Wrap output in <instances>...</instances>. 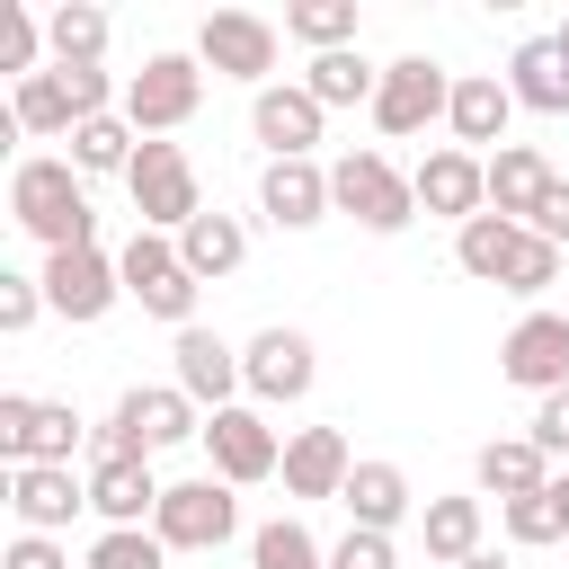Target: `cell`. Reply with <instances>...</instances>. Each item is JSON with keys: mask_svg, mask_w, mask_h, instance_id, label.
<instances>
[{"mask_svg": "<svg viewBox=\"0 0 569 569\" xmlns=\"http://www.w3.org/2000/svg\"><path fill=\"white\" fill-rule=\"evenodd\" d=\"M9 213H18V231L44 240V258L53 249H98V213H89V187H80L71 160H18Z\"/></svg>", "mask_w": 569, "mask_h": 569, "instance_id": "6da1fadb", "label": "cell"}, {"mask_svg": "<svg viewBox=\"0 0 569 569\" xmlns=\"http://www.w3.org/2000/svg\"><path fill=\"white\" fill-rule=\"evenodd\" d=\"M453 258H462V276H480V284H507V293H551V284H560V249H551L542 231L507 222V213H480V222H462V231H453Z\"/></svg>", "mask_w": 569, "mask_h": 569, "instance_id": "7a4b0ae2", "label": "cell"}, {"mask_svg": "<svg viewBox=\"0 0 569 569\" xmlns=\"http://www.w3.org/2000/svg\"><path fill=\"white\" fill-rule=\"evenodd\" d=\"M187 436H204V427H196V400L169 382V391H124V400L107 409V427H98V453L151 462L160 445H187Z\"/></svg>", "mask_w": 569, "mask_h": 569, "instance_id": "3957f363", "label": "cell"}, {"mask_svg": "<svg viewBox=\"0 0 569 569\" xmlns=\"http://www.w3.org/2000/svg\"><path fill=\"white\" fill-rule=\"evenodd\" d=\"M196 98H204V62H196V53H151V62L124 80V124H133L142 142H160V133H178V124L196 116Z\"/></svg>", "mask_w": 569, "mask_h": 569, "instance_id": "277c9868", "label": "cell"}, {"mask_svg": "<svg viewBox=\"0 0 569 569\" xmlns=\"http://www.w3.org/2000/svg\"><path fill=\"white\" fill-rule=\"evenodd\" d=\"M329 204L356 213L365 231H409V222H418V187H409L382 151H347V160L329 169Z\"/></svg>", "mask_w": 569, "mask_h": 569, "instance_id": "5b68a950", "label": "cell"}, {"mask_svg": "<svg viewBox=\"0 0 569 569\" xmlns=\"http://www.w3.org/2000/svg\"><path fill=\"white\" fill-rule=\"evenodd\" d=\"M116 276H124V293H133L151 320L196 329V276H187V258H178L160 231H133V240H124V258H116Z\"/></svg>", "mask_w": 569, "mask_h": 569, "instance_id": "8992f818", "label": "cell"}, {"mask_svg": "<svg viewBox=\"0 0 569 569\" xmlns=\"http://www.w3.org/2000/svg\"><path fill=\"white\" fill-rule=\"evenodd\" d=\"M124 187H133L142 231H187V222L204 213L196 169H187V151H178V142H142V151H133V169H124Z\"/></svg>", "mask_w": 569, "mask_h": 569, "instance_id": "52a82bcc", "label": "cell"}, {"mask_svg": "<svg viewBox=\"0 0 569 569\" xmlns=\"http://www.w3.org/2000/svg\"><path fill=\"white\" fill-rule=\"evenodd\" d=\"M151 533H160L169 551H222V542L240 533V498H231V480H178V489H160Z\"/></svg>", "mask_w": 569, "mask_h": 569, "instance_id": "ba28073f", "label": "cell"}, {"mask_svg": "<svg viewBox=\"0 0 569 569\" xmlns=\"http://www.w3.org/2000/svg\"><path fill=\"white\" fill-rule=\"evenodd\" d=\"M445 107H453V80H445V62H427V53H400V62H382V89H373V124H382L391 142L427 133Z\"/></svg>", "mask_w": 569, "mask_h": 569, "instance_id": "9c48e42d", "label": "cell"}, {"mask_svg": "<svg viewBox=\"0 0 569 569\" xmlns=\"http://www.w3.org/2000/svg\"><path fill=\"white\" fill-rule=\"evenodd\" d=\"M71 445H80V409L71 400L0 391V453H9V471L18 462H71Z\"/></svg>", "mask_w": 569, "mask_h": 569, "instance_id": "30bf717a", "label": "cell"}, {"mask_svg": "<svg viewBox=\"0 0 569 569\" xmlns=\"http://www.w3.org/2000/svg\"><path fill=\"white\" fill-rule=\"evenodd\" d=\"M196 62L222 71V80H267V71H276V27L249 18V9H213V18L196 27Z\"/></svg>", "mask_w": 569, "mask_h": 569, "instance_id": "8fae6325", "label": "cell"}, {"mask_svg": "<svg viewBox=\"0 0 569 569\" xmlns=\"http://www.w3.org/2000/svg\"><path fill=\"white\" fill-rule=\"evenodd\" d=\"M204 445H213V480H231V489L284 471V445H276V427L258 409H213L204 418Z\"/></svg>", "mask_w": 569, "mask_h": 569, "instance_id": "7c38bea8", "label": "cell"}, {"mask_svg": "<svg viewBox=\"0 0 569 569\" xmlns=\"http://www.w3.org/2000/svg\"><path fill=\"white\" fill-rule=\"evenodd\" d=\"M498 373L525 391H569V320L560 311H525L498 347Z\"/></svg>", "mask_w": 569, "mask_h": 569, "instance_id": "4fadbf2b", "label": "cell"}, {"mask_svg": "<svg viewBox=\"0 0 569 569\" xmlns=\"http://www.w3.org/2000/svg\"><path fill=\"white\" fill-rule=\"evenodd\" d=\"M409 187H418L427 213H453V222H480V213H489V160L462 151V142H453V151H427Z\"/></svg>", "mask_w": 569, "mask_h": 569, "instance_id": "5bb4252c", "label": "cell"}, {"mask_svg": "<svg viewBox=\"0 0 569 569\" xmlns=\"http://www.w3.org/2000/svg\"><path fill=\"white\" fill-rule=\"evenodd\" d=\"M116 293H124V276H116L107 249H53V258H44V302H53L62 320H98Z\"/></svg>", "mask_w": 569, "mask_h": 569, "instance_id": "9a60e30c", "label": "cell"}, {"mask_svg": "<svg viewBox=\"0 0 569 569\" xmlns=\"http://www.w3.org/2000/svg\"><path fill=\"white\" fill-rule=\"evenodd\" d=\"M311 373H320V365H311V338H302V329H284V320H276V329H258V338L240 347V382H249L258 400H302V391H311Z\"/></svg>", "mask_w": 569, "mask_h": 569, "instance_id": "2e32d148", "label": "cell"}, {"mask_svg": "<svg viewBox=\"0 0 569 569\" xmlns=\"http://www.w3.org/2000/svg\"><path fill=\"white\" fill-rule=\"evenodd\" d=\"M9 507H18V533H62L89 507V480H71V462H18Z\"/></svg>", "mask_w": 569, "mask_h": 569, "instance_id": "e0dca14e", "label": "cell"}, {"mask_svg": "<svg viewBox=\"0 0 569 569\" xmlns=\"http://www.w3.org/2000/svg\"><path fill=\"white\" fill-rule=\"evenodd\" d=\"M320 98L293 80V89H258V107H249V133L276 151V160H311V142H320Z\"/></svg>", "mask_w": 569, "mask_h": 569, "instance_id": "ac0fdd59", "label": "cell"}, {"mask_svg": "<svg viewBox=\"0 0 569 569\" xmlns=\"http://www.w3.org/2000/svg\"><path fill=\"white\" fill-rule=\"evenodd\" d=\"M258 213H267L276 231H311V222L329 213V169H320V160H267Z\"/></svg>", "mask_w": 569, "mask_h": 569, "instance_id": "d6986e66", "label": "cell"}, {"mask_svg": "<svg viewBox=\"0 0 569 569\" xmlns=\"http://www.w3.org/2000/svg\"><path fill=\"white\" fill-rule=\"evenodd\" d=\"M178 391L196 400V409H231V391H240V347H222L213 329H178Z\"/></svg>", "mask_w": 569, "mask_h": 569, "instance_id": "ffe728a7", "label": "cell"}, {"mask_svg": "<svg viewBox=\"0 0 569 569\" xmlns=\"http://www.w3.org/2000/svg\"><path fill=\"white\" fill-rule=\"evenodd\" d=\"M347 471H356V453H347L338 427H302V436L284 445V489H293V498H338Z\"/></svg>", "mask_w": 569, "mask_h": 569, "instance_id": "44dd1931", "label": "cell"}, {"mask_svg": "<svg viewBox=\"0 0 569 569\" xmlns=\"http://www.w3.org/2000/svg\"><path fill=\"white\" fill-rule=\"evenodd\" d=\"M551 196V169H542V151L533 142H498L489 151V213H507V222H533V204Z\"/></svg>", "mask_w": 569, "mask_h": 569, "instance_id": "7402d4cb", "label": "cell"}, {"mask_svg": "<svg viewBox=\"0 0 569 569\" xmlns=\"http://www.w3.org/2000/svg\"><path fill=\"white\" fill-rule=\"evenodd\" d=\"M471 480H480V489L507 507V498H533V489H551V453H542L533 436H498V445H480Z\"/></svg>", "mask_w": 569, "mask_h": 569, "instance_id": "603a6c76", "label": "cell"}, {"mask_svg": "<svg viewBox=\"0 0 569 569\" xmlns=\"http://www.w3.org/2000/svg\"><path fill=\"white\" fill-rule=\"evenodd\" d=\"M507 116H516V89H507L498 71H471V80H453V107H445V124L462 133V151H471V142H507Z\"/></svg>", "mask_w": 569, "mask_h": 569, "instance_id": "cb8c5ba5", "label": "cell"}, {"mask_svg": "<svg viewBox=\"0 0 569 569\" xmlns=\"http://www.w3.org/2000/svg\"><path fill=\"white\" fill-rule=\"evenodd\" d=\"M89 507H98L107 525H142V516H160V480H151V462H116V453H98V471H89Z\"/></svg>", "mask_w": 569, "mask_h": 569, "instance_id": "d4e9b609", "label": "cell"}, {"mask_svg": "<svg viewBox=\"0 0 569 569\" xmlns=\"http://www.w3.org/2000/svg\"><path fill=\"white\" fill-rule=\"evenodd\" d=\"M338 498H347V516H356L365 533H391V525L409 516V471H400V462H356Z\"/></svg>", "mask_w": 569, "mask_h": 569, "instance_id": "484cf974", "label": "cell"}, {"mask_svg": "<svg viewBox=\"0 0 569 569\" xmlns=\"http://www.w3.org/2000/svg\"><path fill=\"white\" fill-rule=\"evenodd\" d=\"M507 89H516V107H533V116H569V62H560V44H551V36L516 44Z\"/></svg>", "mask_w": 569, "mask_h": 569, "instance_id": "4316f807", "label": "cell"}, {"mask_svg": "<svg viewBox=\"0 0 569 569\" xmlns=\"http://www.w3.org/2000/svg\"><path fill=\"white\" fill-rule=\"evenodd\" d=\"M44 44H53L62 71H98V53H107V9H98V0H62V9L44 18Z\"/></svg>", "mask_w": 569, "mask_h": 569, "instance_id": "83f0119b", "label": "cell"}, {"mask_svg": "<svg viewBox=\"0 0 569 569\" xmlns=\"http://www.w3.org/2000/svg\"><path fill=\"white\" fill-rule=\"evenodd\" d=\"M178 258H187L196 284H204V276H231V267L249 258V231H240L231 213H196V222L178 231Z\"/></svg>", "mask_w": 569, "mask_h": 569, "instance_id": "f1b7e54d", "label": "cell"}, {"mask_svg": "<svg viewBox=\"0 0 569 569\" xmlns=\"http://www.w3.org/2000/svg\"><path fill=\"white\" fill-rule=\"evenodd\" d=\"M418 533H427V560H445V569H462V560L480 551V498H427V516H418Z\"/></svg>", "mask_w": 569, "mask_h": 569, "instance_id": "f546056e", "label": "cell"}, {"mask_svg": "<svg viewBox=\"0 0 569 569\" xmlns=\"http://www.w3.org/2000/svg\"><path fill=\"white\" fill-rule=\"evenodd\" d=\"M302 89H311L320 107H356V98L373 107V89H382V71H373V62H365V53L347 44V53H311V71H302Z\"/></svg>", "mask_w": 569, "mask_h": 569, "instance_id": "4dcf8cb0", "label": "cell"}, {"mask_svg": "<svg viewBox=\"0 0 569 569\" xmlns=\"http://www.w3.org/2000/svg\"><path fill=\"white\" fill-rule=\"evenodd\" d=\"M9 124H18V133H80V107H71L62 71H36V80H18V107H9Z\"/></svg>", "mask_w": 569, "mask_h": 569, "instance_id": "1f68e13d", "label": "cell"}, {"mask_svg": "<svg viewBox=\"0 0 569 569\" xmlns=\"http://www.w3.org/2000/svg\"><path fill=\"white\" fill-rule=\"evenodd\" d=\"M133 151H142V133H133L124 116H89V124L71 133V169H80V178H107V169H133Z\"/></svg>", "mask_w": 569, "mask_h": 569, "instance_id": "d6a6232c", "label": "cell"}, {"mask_svg": "<svg viewBox=\"0 0 569 569\" xmlns=\"http://www.w3.org/2000/svg\"><path fill=\"white\" fill-rule=\"evenodd\" d=\"M284 36H302L311 53H347L356 44V0H293L284 9Z\"/></svg>", "mask_w": 569, "mask_h": 569, "instance_id": "836d02e7", "label": "cell"}, {"mask_svg": "<svg viewBox=\"0 0 569 569\" xmlns=\"http://www.w3.org/2000/svg\"><path fill=\"white\" fill-rule=\"evenodd\" d=\"M249 569H329V551H320L293 516H276V525L249 533Z\"/></svg>", "mask_w": 569, "mask_h": 569, "instance_id": "e575fe53", "label": "cell"}, {"mask_svg": "<svg viewBox=\"0 0 569 569\" xmlns=\"http://www.w3.org/2000/svg\"><path fill=\"white\" fill-rule=\"evenodd\" d=\"M89 569H169V542L142 533V525H107V533L89 542Z\"/></svg>", "mask_w": 569, "mask_h": 569, "instance_id": "d590c367", "label": "cell"}, {"mask_svg": "<svg viewBox=\"0 0 569 569\" xmlns=\"http://www.w3.org/2000/svg\"><path fill=\"white\" fill-rule=\"evenodd\" d=\"M560 533H569V525H560V498H551V489L507 498V542H525V551H533V542H560Z\"/></svg>", "mask_w": 569, "mask_h": 569, "instance_id": "8d00e7d4", "label": "cell"}, {"mask_svg": "<svg viewBox=\"0 0 569 569\" xmlns=\"http://www.w3.org/2000/svg\"><path fill=\"white\" fill-rule=\"evenodd\" d=\"M36 53H44V27H36L27 9H9V0H0V71L36 80Z\"/></svg>", "mask_w": 569, "mask_h": 569, "instance_id": "74e56055", "label": "cell"}, {"mask_svg": "<svg viewBox=\"0 0 569 569\" xmlns=\"http://www.w3.org/2000/svg\"><path fill=\"white\" fill-rule=\"evenodd\" d=\"M36 311H53V302H44V276H9V267H0V329L18 338V329H36Z\"/></svg>", "mask_w": 569, "mask_h": 569, "instance_id": "f35d334b", "label": "cell"}, {"mask_svg": "<svg viewBox=\"0 0 569 569\" xmlns=\"http://www.w3.org/2000/svg\"><path fill=\"white\" fill-rule=\"evenodd\" d=\"M329 569H400V551H391V533H365V525H347V542L329 551Z\"/></svg>", "mask_w": 569, "mask_h": 569, "instance_id": "ab89813d", "label": "cell"}, {"mask_svg": "<svg viewBox=\"0 0 569 569\" xmlns=\"http://www.w3.org/2000/svg\"><path fill=\"white\" fill-rule=\"evenodd\" d=\"M533 445L542 453H569V391H542L533 400Z\"/></svg>", "mask_w": 569, "mask_h": 569, "instance_id": "60d3db41", "label": "cell"}, {"mask_svg": "<svg viewBox=\"0 0 569 569\" xmlns=\"http://www.w3.org/2000/svg\"><path fill=\"white\" fill-rule=\"evenodd\" d=\"M525 231H542V240H551V249H560V240H569V178H551V196H542V204H533V222H525Z\"/></svg>", "mask_w": 569, "mask_h": 569, "instance_id": "b9f144b4", "label": "cell"}, {"mask_svg": "<svg viewBox=\"0 0 569 569\" xmlns=\"http://www.w3.org/2000/svg\"><path fill=\"white\" fill-rule=\"evenodd\" d=\"M0 569H71V560H62V542H53V533H18Z\"/></svg>", "mask_w": 569, "mask_h": 569, "instance_id": "7bdbcfd3", "label": "cell"}, {"mask_svg": "<svg viewBox=\"0 0 569 569\" xmlns=\"http://www.w3.org/2000/svg\"><path fill=\"white\" fill-rule=\"evenodd\" d=\"M62 89H71V107H80V124L107 116V71H62Z\"/></svg>", "mask_w": 569, "mask_h": 569, "instance_id": "ee69618b", "label": "cell"}, {"mask_svg": "<svg viewBox=\"0 0 569 569\" xmlns=\"http://www.w3.org/2000/svg\"><path fill=\"white\" fill-rule=\"evenodd\" d=\"M551 498H560V525H569V471H551Z\"/></svg>", "mask_w": 569, "mask_h": 569, "instance_id": "f6af8a7d", "label": "cell"}, {"mask_svg": "<svg viewBox=\"0 0 569 569\" xmlns=\"http://www.w3.org/2000/svg\"><path fill=\"white\" fill-rule=\"evenodd\" d=\"M462 569H507V560H498V551H471V560H462Z\"/></svg>", "mask_w": 569, "mask_h": 569, "instance_id": "bcb514c9", "label": "cell"}, {"mask_svg": "<svg viewBox=\"0 0 569 569\" xmlns=\"http://www.w3.org/2000/svg\"><path fill=\"white\" fill-rule=\"evenodd\" d=\"M551 44H560V62H569V18H560V27H551Z\"/></svg>", "mask_w": 569, "mask_h": 569, "instance_id": "7dc6e473", "label": "cell"}]
</instances>
